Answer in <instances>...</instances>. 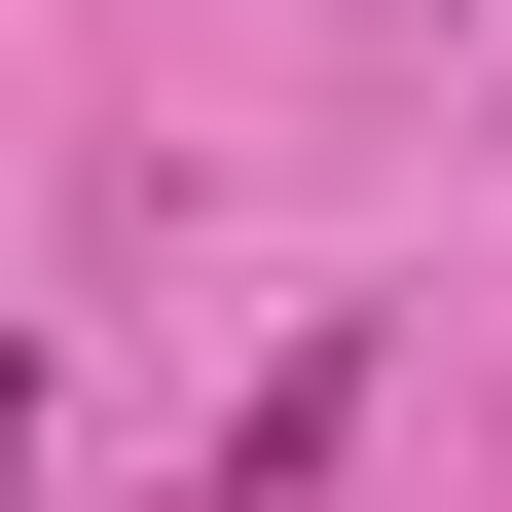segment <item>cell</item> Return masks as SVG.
<instances>
[{
	"mask_svg": "<svg viewBox=\"0 0 512 512\" xmlns=\"http://www.w3.org/2000/svg\"><path fill=\"white\" fill-rule=\"evenodd\" d=\"M0 476H37V366H0Z\"/></svg>",
	"mask_w": 512,
	"mask_h": 512,
	"instance_id": "6da1fadb",
	"label": "cell"
}]
</instances>
